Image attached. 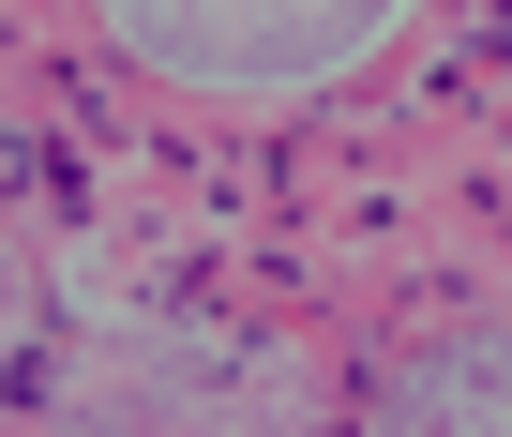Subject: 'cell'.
Returning <instances> with one entry per match:
<instances>
[{"mask_svg":"<svg viewBox=\"0 0 512 437\" xmlns=\"http://www.w3.org/2000/svg\"><path fill=\"white\" fill-rule=\"evenodd\" d=\"M121 46L196 76V91H302V76H347L407 0H106Z\"/></svg>","mask_w":512,"mask_h":437,"instance_id":"cell-1","label":"cell"},{"mask_svg":"<svg viewBox=\"0 0 512 437\" xmlns=\"http://www.w3.org/2000/svg\"><path fill=\"white\" fill-rule=\"evenodd\" d=\"M482 377H392V422H512V377H497V347H467Z\"/></svg>","mask_w":512,"mask_h":437,"instance_id":"cell-2","label":"cell"}]
</instances>
